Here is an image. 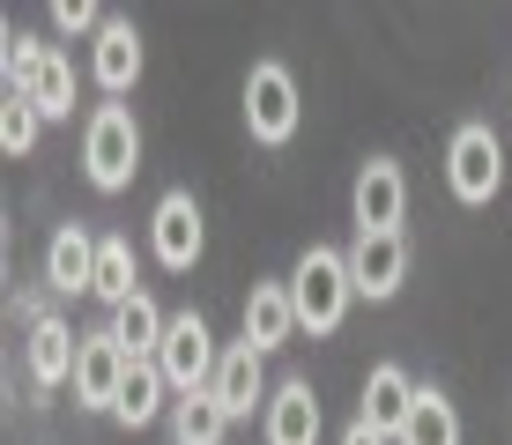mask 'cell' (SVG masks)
I'll use <instances>...</instances> for the list:
<instances>
[{"instance_id":"cell-1","label":"cell","mask_w":512,"mask_h":445,"mask_svg":"<svg viewBox=\"0 0 512 445\" xmlns=\"http://www.w3.org/2000/svg\"><path fill=\"white\" fill-rule=\"evenodd\" d=\"M349 297H357L349 260L327 253V245H312V253L290 267V305H297V327H305V334H334L342 312H349Z\"/></svg>"},{"instance_id":"cell-2","label":"cell","mask_w":512,"mask_h":445,"mask_svg":"<svg viewBox=\"0 0 512 445\" xmlns=\"http://www.w3.org/2000/svg\"><path fill=\"white\" fill-rule=\"evenodd\" d=\"M82 171H90L97 193H119L141 171V127L127 104H97L90 127H82Z\"/></svg>"},{"instance_id":"cell-3","label":"cell","mask_w":512,"mask_h":445,"mask_svg":"<svg viewBox=\"0 0 512 445\" xmlns=\"http://www.w3.org/2000/svg\"><path fill=\"white\" fill-rule=\"evenodd\" d=\"M0 60H8V89H23L45 119H67V112H75V67H67L52 45L8 38V52H0Z\"/></svg>"},{"instance_id":"cell-4","label":"cell","mask_w":512,"mask_h":445,"mask_svg":"<svg viewBox=\"0 0 512 445\" xmlns=\"http://www.w3.org/2000/svg\"><path fill=\"white\" fill-rule=\"evenodd\" d=\"M156 364H164V379L179 386V394H208L216 386V364H223V349H216V334H208V319L201 312H179L164 327V349H156Z\"/></svg>"},{"instance_id":"cell-5","label":"cell","mask_w":512,"mask_h":445,"mask_svg":"<svg viewBox=\"0 0 512 445\" xmlns=\"http://www.w3.org/2000/svg\"><path fill=\"white\" fill-rule=\"evenodd\" d=\"M297 82H290V67H275V60H260L253 75H245V127H253V141H290L297 134Z\"/></svg>"},{"instance_id":"cell-6","label":"cell","mask_w":512,"mask_h":445,"mask_svg":"<svg viewBox=\"0 0 512 445\" xmlns=\"http://www.w3.org/2000/svg\"><path fill=\"white\" fill-rule=\"evenodd\" d=\"M446 178H453V193H461L468 208H483L490 193L505 186V149H498V134H490V127H461V134H453V149H446Z\"/></svg>"},{"instance_id":"cell-7","label":"cell","mask_w":512,"mask_h":445,"mask_svg":"<svg viewBox=\"0 0 512 445\" xmlns=\"http://www.w3.org/2000/svg\"><path fill=\"white\" fill-rule=\"evenodd\" d=\"M401 208H409V178H401L394 156H372V164L357 171V193H349L357 238H372V230H401Z\"/></svg>"},{"instance_id":"cell-8","label":"cell","mask_w":512,"mask_h":445,"mask_svg":"<svg viewBox=\"0 0 512 445\" xmlns=\"http://www.w3.org/2000/svg\"><path fill=\"white\" fill-rule=\"evenodd\" d=\"M401 275H409V245H401V230H372V238H357V253H349V282H357V297H386L401 290Z\"/></svg>"},{"instance_id":"cell-9","label":"cell","mask_w":512,"mask_h":445,"mask_svg":"<svg viewBox=\"0 0 512 445\" xmlns=\"http://www.w3.org/2000/svg\"><path fill=\"white\" fill-rule=\"evenodd\" d=\"M201 208H193V193H164V201H156V216H149V245H156V260L164 267H186L201 260Z\"/></svg>"},{"instance_id":"cell-10","label":"cell","mask_w":512,"mask_h":445,"mask_svg":"<svg viewBox=\"0 0 512 445\" xmlns=\"http://www.w3.org/2000/svg\"><path fill=\"white\" fill-rule=\"evenodd\" d=\"M134 356L112 342V334H82V356H75V401L82 408H112L119 386H127Z\"/></svg>"},{"instance_id":"cell-11","label":"cell","mask_w":512,"mask_h":445,"mask_svg":"<svg viewBox=\"0 0 512 445\" xmlns=\"http://www.w3.org/2000/svg\"><path fill=\"white\" fill-rule=\"evenodd\" d=\"M423 386L409 379L401 364H372V379H364V401H357V423H372L379 438H401V423H409Z\"/></svg>"},{"instance_id":"cell-12","label":"cell","mask_w":512,"mask_h":445,"mask_svg":"<svg viewBox=\"0 0 512 445\" xmlns=\"http://www.w3.org/2000/svg\"><path fill=\"white\" fill-rule=\"evenodd\" d=\"M320 394H312L305 379H290V386H275L268 394V416H260V438L268 445H320Z\"/></svg>"},{"instance_id":"cell-13","label":"cell","mask_w":512,"mask_h":445,"mask_svg":"<svg viewBox=\"0 0 512 445\" xmlns=\"http://www.w3.org/2000/svg\"><path fill=\"white\" fill-rule=\"evenodd\" d=\"M90 67H97V82H104V97H127V89H134V75H141V30L127 23V15H104Z\"/></svg>"},{"instance_id":"cell-14","label":"cell","mask_w":512,"mask_h":445,"mask_svg":"<svg viewBox=\"0 0 512 445\" xmlns=\"http://www.w3.org/2000/svg\"><path fill=\"white\" fill-rule=\"evenodd\" d=\"M45 282H52V290H67V297L97 282V238H90L82 223H60V230H52V245H45Z\"/></svg>"},{"instance_id":"cell-15","label":"cell","mask_w":512,"mask_h":445,"mask_svg":"<svg viewBox=\"0 0 512 445\" xmlns=\"http://www.w3.org/2000/svg\"><path fill=\"white\" fill-rule=\"evenodd\" d=\"M297 334V305H290V282H253V297H245V342L260 356L282 349Z\"/></svg>"},{"instance_id":"cell-16","label":"cell","mask_w":512,"mask_h":445,"mask_svg":"<svg viewBox=\"0 0 512 445\" xmlns=\"http://www.w3.org/2000/svg\"><path fill=\"white\" fill-rule=\"evenodd\" d=\"M75 356H82V334H67L60 319H30V379H38V394L75 379Z\"/></svg>"},{"instance_id":"cell-17","label":"cell","mask_w":512,"mask_h":445,"mask_svg":"<svg viewBox=\"0 0 512 445\" xmlns=\"http://www.w3.org/2000/svg\"><path fill=\"white\" fill-rule=\"evenodd\" d=\"M208 394L223 401V416H253V401H268V386H260V349L253 342H238V349H223V364H216V386Z\"/></svg>"},{"instance_id":"cell-18","label":"cell","mask_w":512,"mask_h":445,"mask_svg":"<svg viewBox=\"0 0 512 445\" xmlns=\"http://www.w3.org/2000/svg\"><path fill=\"white\" fill-rule=\"evenodd\" d=\"M164 327H171V319H164V312H156V297H149V290H134V297H127V305H119V312H112V327H104V334H112V342H119V349H127V356H134V364H149V356H156V349H164Z\"/></svg>"},{"instance_id":"cell-19","label":"cell","mask_w":512,"mask_h":445,"mask_svg":"<svg viewBox=\"0 0 512 445\" xmlns=\"http://www.w3.org/2000/svg\"><path fill=\"white\" fill-rule=\"evenodd\" d=\"M394 445H461V416H453V401L438 394V386H423Z\"/></svg>"},{"instance_id":"cell-20","label":"cell","mask_w":512,"mask_h":445,"mask_svg":"<svg viewBox=\"0 0 512 445\" xmlns=\"http://www.w3.org/2000/svg\"><path fill=\"white\" fill-rule=\"evenodd\" d=\"M164 364H156V356H149V364H134L127 371V386H119V401H112V416L119 423H127V431H141V423H156V408H164Z\"/></svg>"},{"instance_id":"cell-21","label":"cell","mask_w":512,"mask_h":445,"mask_svg":"<svg viewBox=\"0 0 512 445\" xmlns=\"http://www.w3.org/2000/svg\"><path fill=\"white\" fill-rule=\"evenodd\" d=\"M223 431H231V416H223L216 394H179L171 401V438L179 445H223Z\"/></svg>"},{"instance_id":"cell-22","label":"cell","mask_w":512,"mask_h":445,"mask_svg":"<svg viewBox=\"0 0 512 445\" xmlns=\"http://www.w3.org/2000/svg\"><path fill=\"white\" fill-rule=\"evenodd\" d=\"M141 290L134 282V245L127 238H97V282H90V297H104V305H127V297Z\"/></svg>"},{"instance_id":"cell-23","label":"cell","mask_w":512,"mask_h":445,"mask_svg":"<svg viewBox=\"0 0 512 445\" xmlns=\"http://www.w3.org/2000/svg\"><path fill=\"white\" fill-rule=\"evenodd\" d=\"M38 127H45V112L23 97V89H8V104H0V149L30 156V149H38Z\"/></svg>"},{"instance_id":"cell-24","label":"cell","mask_w":512,"mask_h":445,"mask_svg":"<svg viewBox=\"0 0 512 445\" xmlns=\"http://www.w3.org/2000/svg\"><path fill=\"white\" fill-rule=\"evenodd\" d=\"M52 23L60 30H104V15L90 8V0H52Z\"/></svg>"},{"instance_id":"cell-25","label":"cell","mask_w":512,"mask_h":445,"mask_svg":"<svg viewBox=\"0 0 512 445\" xmlns=\"http://www.w3.org/2000/svg\"><path fill=\"white\" fill-rule=\"evenodd\" d=\"M342 445H394V438H379L372 423H349V431H342Z\"/></svg>"}]
</instances>
